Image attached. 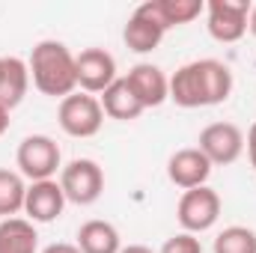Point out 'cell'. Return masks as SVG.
Masks as SVG:
<instances>
[{
  "mask_svg": "<svg viewBox=\"0 0 256 253\" xmlns=\"http://www.w3.org/2000/svg\"><path fill=\"white\" fill-rule=\"evenodd\" d=\"M232 92V72L220 60H194L170 74V102L179 108H214Z\"/></svg>",
  "mask_w": 256,
  "mask_h": 253,
  "instance_id": "cell-1",
  "label": "cell"
},
{
  "mask_svg": "<svg viewBox=\"0 0 256 253\" xmlns=\"http://www.w3.org/2000/svg\"><path fill=\"white\" fill-rule=\"evenodd\" d=\"M30 80L33 86L42 92V96H51V98H60L74 92L78 86V74H74V54L66 48L63 42L57 39H42L33 45L30 51Z\"/></svg>",
  "mask_w": 256,
  "mask_h": 253,
  "instance_id": "cell-2",
  "label": "cell"
},
{
  "mask_svg": "<svg viewBox=\"0 0 256 253\" xmlns=\"http://www.w3.org/2000/svg\"><path fill=\"white\" fill-rule=\"evenodd\" d=\"M15 164H18V173L30 182H45V179H54L57 170H63V152L57 146L54 137L48 134H30L18 143V152H15Z\"/></svg>",
  "mask_w": 256,
  "mask_h": 253,
  "instance_id": "cell-3",
  "label": "cell"
},
{
  "mask_svg": "<svg viewBox=\"0 0 256 253\" xmlns=\"http://www.w3.org/2000/svg\"><path fill=\"white\" fill-rule=\"evenodd\" d=\"M60 188L74 206H92L104 194V170L92 158H74L60 170Z\"/></svg>",
  "mask_w": 256,
  "mask_h": 253,
  "instance_id": "cell-4",
  "label": "cell"
},
{
  "mask_svg": "<svg viewBox=\"0 0 256 253\" xmlns=\"http://www.w3.org/2000/svg\"><path fill=\"white\" fill-rule=\"evenodd\" d=\"M57 120L68 137H96L104 126V110L102 102L90 92H72L66 96L57 108Z\"/></svg>",
  "mask_w": 256,
  "mask_h": 253,
  "instance_id": "cell-5",
  "label": "cell"
},
{
  "mask_svg": "<svg viewBox=\"0 0 256 253\" xmlns=\"http://www.w3.org/2000/svg\"><path fill=\"white\" fill-rule=\"evenodd\" d=\"M254 3L250 0H208L206 3V27L214 42L232 45L248 33Z\"/></svg>",
  "mask_w": 256,
  "mask_h": 253,
  "instance_id": "cell-6",
  "label": "cell"
},
{
  "mask_svg": "<svg viewBox=\"0 0 256 253\" xmlns=\"http://www.w3.org/2000/svg\"><path fill=\"white\" fill-rule=\"evenodd\" d=\"M220 206H224L220 194L208 185L185 190L179 196V206H176V218L182 224V232H191V236L208 232L220 218Z\"/></svg>",
  "mask_w": 256,
  "mask_h": 253,
  "instance_id": "cell-7",
  "label": "cell"
},
{
  "mask_svg": "<svg viewBox=\"0 0 256 253\" xmlns=\"http://www.w3.org/2000/svg\"><path fill=\"white\" fill-rule=\"evenodd\" d=\"M196 149L212 161V167L236 164L244 152V131L236 122H212L200 131Z\"/></svg>",
  "mask_w": 256,
  "mask_h": 253,
  "instance_id": "cell-8",
  "label": "cell"
},
{
  "mask_svg": "<svg viewBox=\"0 0 256 253\" xmlns=\"http://www.w3.org/2000/svg\"><path fill=\"white\" fill-rule=\"evenodd\" d=\"M164 33H167V27H164L161 15L155 9V0H146V3H140L131 12V18L126 21L122 39H126L128 51H134V54H152L161 45Z\"/></svg>",
  "mask_w": 256,
  "mask_h": 253,
  "instance_id": "cell-9",
  "label": "cell"
},
{
  "mask_svg": "<svg viewBox=\"0 0 256 253\" xmlns=\"http://www.w3.org/2000/svg\"><path fill=\"white\" fill-rule=\"evenodd\" d=\"M74 74L84 92H104L116 80V60L104 48H84L80 54H74Z\"/></svg>",
  "mask_w": 256,
  "mask_h": 253,
  "instance_id": "cell-10",
  "label": "cell"
},
{
  "mask_svg": "<svg viewBox=\"0 0 256 253\" xmlns=\"http://www.w3.org/2000/svg\"><path fill=\"white\" fill-rule=\"evenodd\" d=\"M126 84L131 86V92L137 96V102L143 104V110L161 108L170 98V78L164 74L161 66H152V63L131 66L126 74Z\"/></svg>",
  "mask_w": 256,
  "mask_h": 253,
  "instance_id": "cell-11",
  "label": "cell"
},
{
  "mask_svg": "<svg viewBox=\"0 0 256 253\" xmlns=\"http://www.w3.org/2000/svg\"><path fill=\"white\" fill-rule=\"evenodd\" d=\"M66 194L57 179H45V182H30L27 196H24V214L30 224H51L63 214L66 208Z\"/></svg>",
  "mask_w": 256,
  "mask_h": 253,
  "instance_id": "cell-12",
  "label": "cell"
},
{
  "mask_svg": "<svg viewBox=\"0 0 256 253\" xmlns=\"http://www.w3.org/2000/svg\"><path fill=\"white\" fill-rule=\"evenodd\" d=\"M212 176V161L196 149V146H188V149H179L170 155L167 161V179L182 190L191 188H202Z\"/></svg>",
  "mask_w": 256,
  "mask_h": 253,
  "instance_id": "cell-13",
  "label": "cell"
},
{
  "mask_svg": "<svg viewBox=\"0 0 256 253\" xmlns=\"http://www.w3.org/2000/svg\"><path fill=\"white\" fill-rule=\"evenodd\" d=\"M102 110H104V116H110V120H116V122H134V120H140V114H143V104L137 102V96L131 92V86L126 84V78H116L104 92H102Z\"/></svg>",
  "mask_w": 256,
  "mask_h": 253,
  "instance_id": "cell-14",
  "label": "cell"
},
{
  "mask_svg": "<svg viewBox=\"0 0 256 253\" xmlns=\"http://www.w3.org/2000/svg\"><path fill=\"white\" fill-rule=\"evenodd\" d=\"M30 90V68L21 57H3V80H0V104L12 114Z\"/></svg>",
  "mask_w": 256,
  "mask_h": 253,
  "instance_id": "cell-15",
  "label": "cell"
},
{
  "mask_svg": "<svg viewBox=\"0 0 256 253\" xmlns=\"http://www.w3.org/2000/svg\"><path fill=\"white\" fill-rule=\"evenodd\" d=\"M78 250L80 253H120L122 238L120 230L108 220H86L78 230Z\"/></svg>",
  "mask_w": 256,
  "mask_h": 253,
  "instance_id": "cell-16",
  "label": "cell"
},
{
  "mask_svg": "<svg viewBox=\"0 0 256 253\" xmlns=\"http://www.w3.org/2000/svg\"><path fill=\"white\" fill-rule=\"evenodd\" d=\"M0 253H39L36 224H30L27 218L0 220Z\"/></svg>",
  "mask_w": 256,
  "mask_h": 253,
  "instance_id": "cell-17",
  "label": "cell"
},
{
  "mask_svg": "<svg viewBox=\"0 0 256 253\" xmlns=\"http://www.w3.org/2000/svg\"><path fill=\"white\" fill-rule=\"evenodd\" d=\"M24 196H27L24 176L0 167V218L6 220V218H15L18 212H24Z\"/></svg>",
  "mask_w": 256,
  "mask_h": 253,
  "instance_id": "cell-18",
  "label": "cell"
},
{
  "mask_svg": "<svg viewBox=\"0 0 256 253\" xmlns=\"http://www.w3.org/2000/svg\"><path fill=\"white\" fill-rule=\"evenodd\" d=\"M155 9H158L164 27L173 30V27L191 24L194 18H200L206 12V3L202 0H155Z\"/></svg>",
  "mask_w": 256,
  "mask_h": 253,
  "instance_id": "cell-19",
  "label": "cell"
},
{
  "mask_svg": "<svg viewBox=\"0 0 256 253\" xmlns=\"http://www.w3.org/2000/svg\"><path fill=\"white\" fill-rule=\"evenodd\" d=\"M212 253H256V232L250 226H226L218 232Z\"/></svg>",
  "mask_w": 256,
  "mask_h": 253,
  "instance_id": "cell-20",
  "label": "cell"
},
{
  "mask_svg": "<svg viewBox=\"0 0 256 253\" xmlns=\"http://www.w3.org/2000/svg\"><path fill=\"white\" fill-rule=\"evenodd\" d=\"M158 253H202V244H200V238L191 236V232H176V236H170L161 244Z\"/></svg>",
  "mask_w": 256,
  "mask_h": 253,
  "instance_id": "cell-21",
  "label": "cell"
},
{
  "mask_svg": "<svg viewBox=\"0 0 256 253\" xmlns=\"http://www.w3.org/2000/svg\"><path fill=\"white\" fill-rule=\"evenodd\" d=\"M244 149H248V155H250V164H254V170H256V122L250 126L248 137H244Z\"/></svg>",
  "mask_w": 256,
  "mask_h": 253,
  "instance_id": "cell-22",
  "label": "cell"
},
{
  "mask_svg": "<svg viewBox=\"0 0 256 253\" xmlns=\"http://www.w3.org/2000/svg\"><path fill=\"white\" fill-rule=\"evenodd\" d=\"M42 253H80V250H78V244H68V242H54V244H48Z\"/></svg>",
  "mask_w": 256,
  "mask_h": 253,
  "instance_id": "cell-23",
  "label": "cell"
},
{
  "mask_svg": "<svg viewBox=\"0 0 256 253\" xmlns=\"http://www.w3.org/2000/svg\"><path fill=\"white\" fill-rule=\"evenodd\" d=\"M120 253H155V250L146 248V244H128V248H122Z\"/></svg>",
  "mask_w": 256,
  "mask_h": 253,
  "instance_id": "cell-24",
  "label": "cell"
},
{
  "mask_svg": "<svg viewBox=\"0 0 256 253\" xmlns=\"http://www.w3.org/2000/svg\"><path fill=\"white\" fill-rule=\"evenodd\" d=\"M6 128H9V110L0 104V134H6Z\"/></svg>",
  "mask_w": 256,
  "mask_h": 253,
  "instance_id": "cell-25",
  "label": "cell"
},
{
  "mask_svg": "<svg viewBox=\"0 0 256 253\" xmlns=\"http://www.w3.org/2000/svg\"><path fill=\"white\" fill-rule=\"evenodd\" d=\"M248 30L256 36V3H254V9H250V18H248Z\"/></svg>",
  "mask_w": 256,
  "mask_h": 253,
  "instance_id": "cell-26",
  "label": "cell"
},
{
  "mask_svg": "<svg viewBox=\"0 0 256 253\" xmlns=\"http://www.w3.org/2000/svg\"><path fill=\"white\" fill-rule=\"evenodd\" d=\"M0 80H3V57H0Z\"/></svg>",
  "mask_w": 256,
  "mask_h": 253,
  "instance_id": "cell-27",
  "label": "cell"
}]
</instances>
